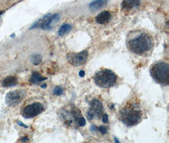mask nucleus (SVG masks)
<instances>
[{"label": "nucleus", "mask_w": 169, "mask_h": 143, "mask_svg": "<svg viewBox=\"0 0 169 143\" xmlns=\"http://www.w3.org/2000/svg\"><path fill=\"white\" fill-rule=\"evenodd\" d=\"M128 48L131 52L137 55H144L153 47L151 37L146 33H141L130 39L127 42Z\"/></svg>", "instance_id": "nucleus-1"}, {"label": "nucleus", "mask_w": 169, "mask_h": 143, "mask_svg": "<svg viewBox=\"0 0 169 143\" xmlns=\"http://www.w3.org/2000/svg\"><path fill=\"white\" fill-rule=\"evenodd\" d=\"M150 73L157 83L164 85L169 83V67L167 63L159 62L155 64L151 68Z\"/></svg>", "instance_id": "nucleus-2"}, {"label": "nucleus", "mask_w": 169, "mask_h": 143, "mask_svg": "<svg viewBox=\"0 0 169 143\" xmlns=\"http://www.w3.org/2000/svg\"><path fill=\"white\" fill-rule=\"evenodd\" d=\"M117 80V76L116 74L107 69L99 71L95 76V83L102 88L111 87L115 84Z\"/></svg>", "instance_id": "nucleus-3"}, {"label": "nucleus", "mask_w": 169, "mask_h": 143, "mask_svg": "<svg viewBox=\"0 0 169 143\" xmlns=\"http://www.w3.org/2000/svg\"><path fill=\"white\" fill-rule=\"evenodd\" d=\"M120 120L128 127L137 125L141 120L142 113L139 110L133 108H126L120 111Z\"/></svg>", "instance_id": "nucleus-4"}, {"label": "nucleus", "mask_w": 169, "mask_h": 143, "mask_svg": "<svg viewBox=\"0 0 169 143\" xmlns=\"http://www.w3.org/2000/svg\"><path fill=\"white\" fill-rule=\"evenodd\" d=\"M60 18V16L58 14H48L43 16L39 20L36 21L32 26L30 28V29L40 28L43 30H50L52 29V26L51 25L55 22H57Z\"/></svg>", "instance_id": "nucleus-5"}, {"label": "nucleus", "mask_w": 169, "mask_h": 143, "mask_svg": "<svg viewBox=\"0 0 169 143\" xmlns=\"http://www.w3.org/2000/svg\"><path fill=\"white\" fill-rule=\"evenodd\" d=\"M26 96V92L22 90H16L7 93L5 97V102L8 106L15 107L20 104Z\"/></svg>", "instance_id": "nucleus-6"}, {"label": "nucleus", "mask_w": 169, "mask_h": 143, "mask_svg": "<svg viewBox=\"0 0 169 143\" xmlns=\"http://www.w3.org/2000/svg\"><path fill=\"white\" fill-rule=\"evenodd\" d=\"M88 58V52L84 50L79 53H70L67 56L68 63L74 66H79L86 63Z\"/></svg>", "instance_id": "nucleus-7"}, {"label": "nucleus", "mask_w": 169, "mask_h": 143, "mask_svg": "<svg viewBox=\"0 0 169 143\" xmlns=\"http://www.w3.org/2000/svg\"><path fill=\"white\" fill-rule=\"evenodd\" d=\"M44 107L39 102H34L30 104L24 108L22 111V116L26 119H32L39 115L42 112Z\"/></svg>", "instance_id": "nucleus-8"}, {"label": "nucleus", "mask_w": 169, "mask_h": 143, "mask_svg": "<svg viewBox=\"0 0 169 143\" xmlns=\"http://www.w3.org/2000/svg\"><path fill=\"white\" fill-rule=\"evenodd\" d=\"M103 112V106L98 99H93L90 103V108L87 111V117L88 120H91L95 117L100 118Z\"/></svg>", "instance_id": "nucleus-9"}, {"label": "nucleus", "mask_w": 169, "mask_h": 143, "mask_svg": "<svg viewBox=\"0 0 169 143\" xmlns=\"http://www.w3.org/2000/svg\"><path fill=\"white\" fill-rule=\"evenodd\" d=\"M111 18V14L108 11H103L98 14L96 17V21L99 24H105L108 23Z\"/></svg>", "instance_id": "nucleus-10"}, {"label": "nucleus", "mask_w": 169, "mask_h": 143, "mask_svg": "<svg viewBox=\"0 0 169 143\" xmlns=\"http://www.w3.org/2000/svg\"><path fill=\"white\" fill-rule=\"evenodd\" d=\"M140 5V0H124L122 3V7L125 10H130L139 7Z\"/></svg>", "instance_id": "nucleus-11"}, {"label": "nucleus", "mask_w": 169, "mask_h": 143, "mask_svg": "<svg viewBox=\"0 0 169 143\" xmlns=\"http://www.w3.org/2000/svg\"><path fill=\"white\" fill-rule=\"evenodd\" d=\"M107 2L108 0H95L89 4V7L92 11H96L105 7Z\"/></svg>", "instance_id": "nucleus-12"}, {"label": "nucleus", "mask_w": 169, "mask_h": 143, "mask_svg": "<svg viewBox=\"0 0 169 143\" xmlns=\"http://www.w3.org/2000/svg\"><path fill=\"white\" fill-rule=\"evenodd\" d=\"M18 83L17 78L14 76H8L5 78L2 82V85L4 87H11L16 85Z\"/></svg>", "instance_id": "nucleus-13"}, {"label": "nucleus", "mask_w": 169, "mask_h": 143, "mask_svg": "<svg viewBox=\"0 0 169 143\" xmlns=\"http://www.w3.org/2000/svg\"><path fill=\"white\" fill-rule=\"evenodd\" d=\"M47 78L45 77H43L42 75L36 71L33 73L32 76L30 77V82L33 84H39L43 81L46 80Z\"/></svg>", "instance_id": "nucleus-14"}, {"label": "nucleus", "mask_w": 169, "mask_h": 143, "mask_svg": "<svg viewBox=\"0 0 169 143\" xmlns=\"http://www.w3.org/2000/svg\"><path fill=\"white\" fill-rule=\"evenodd\" d=\"M72 29V26L68 24H62L60 28L58 34L60 36H63L67 33H68Z\"/></svg>", "instance_id": "nucleus-15"}, {"label": "nucleus", "mask_w": 169, "mask_h": 143, "mask_svg": "<svg viewBox=\"0 0 169 143\" xmlns=\"http://www.w3.org/2000/svg\"><path fill=\"white\" fill-rule=\"evenodd\" d=\"M30 60L31 62V63L37 66L39 65L42 60V57L41 55L39 54H33L31 55V57L30 58Z\"/></svg>", "instance_id": "nucleus-16"}, {"label": "nucleus", "mask_w": 169, "mask_h": 143, "mask_svg": "<svg viewBox=\"0 0 169 143\" xmlns=\"http://www.w3.org/2000/svg\"><path fill=\"white\" fill-rule=\"evenodd\" d=\"M64 93V90L62 89L61 86H56V87L53 90V94L57 96H60L61 95L63 94Z\"/></svg>", "instance_id": "nucleus-17"}, {"label": "nucleus", "mask_w": 169, "mask_h": 143, "mask_svg": "<svg viewBox=\"0 0 169 143\" xmlns=\"http://www.w3.org/2000/svg\"><path fill=\"white\" fill-rule=\"evenodd\" d=\"M77 122L80 127H84L86 125V120L84 117H79L77 120Z\"/></svg>", "instance_id": "nucleus-18"}, {"label": "nucleus", "mask_w": 169, "mask_h": 143, "mask_svg": "<svg viewBox=\"0 0 169 143\" xmlns=\"http://www.w3.org/2000/svg\"><path fill=\"white\" fill-rule=\"evenodd\" d=\"M97 130H98L102 134H106L107 133V128L105 126H100L99 127H97Z\"/></svg>", "instance_id": "nucleus-19"}, {"label": "nucleus", "mask_w": 169, "mask_h": 143, "mask_svg": "<svg viewBox=\"0 0 169 143\" xmlns=\"http://www.w3.org/2000/svg\"><path fill=\"white\" fill-rule=\"evenodd\" d=\"M108 120V115L107 114H105L102 116V121L104 123H107Z\"/></svg>", "instance_id": "nucleus-20"}, {"label": "nucleus", "mask_w": 169, "mask_h": 143, "mask_svg": "<svg viewBox=\"0 0 169 143\" xmlns=\"http://www.w3.org/2000/svg\"><path fill=\"white\" fill-rule=\"evenodd\" d=\"M17 124H18V125H19V126L22 127H23V128H28V126H27L26 125H25V124H23L22 122H17Z\"/></svg>", "instance_id": "nucleus-21"}, {"label": "nucleus", "mask_w": 169, "mask_h": 143, "mask_svg": "<svg viewBox=\"0 0 169 143\" xmlns=\"http://www.w3.org/2000/svg\"><path fill=\"white\" fill-rule=\"evenodd\" d=\"M79 76H80V77H84V76H85V71H83V70H81V71L79 72Z\"/></svg>", "instance_id": "nucleus-22"}, {"label": "nucleus", "mask_w": 169, "mask_h": 143, "mask_svg": "<svg viewBox=\"0 0 169 143\" xmlns=\"http://www.w3.org/2000/svg\"><path fill=\"white\" fill-rule=\"evenodd\" d=\"M20 141H21L22 142H27V141H29V139H28L27 137H24V138H22L20 139Z\"/></svg>", "instance_id": "nucleus-23"}, {"label": "nucleus", "mask_w": 169, "mask_h": 143, "mask_svg": "<svg viewBox=\"0 0 169 143\" xmlns=\"http://www.w3.org/2000/svg\"><path fill=\"white\" fill-rule=\"evenodd\" d=\"M91 130L92 132H96V131H97V127H96L95 125H92L91 128Z\"/></svg>", "instance_id": "nucleus-24"}, {"label": "nucleus", "mask_w": 169, "mask_h": 143, "mask_svg": "<svg viewBox=\"0 0 169 143\" xmlns=\"http://www.w3.org/2000/svg\"><path fill=\"white\" fill-rule=\"evenodd\" d=\"M46 84H44V85H41V88H42V89H45V88H46Z\"/></svg>", "instance_id": "nucleus-25"}, {"label": "nucleus", "mask_w": 169, "mask_h": 143, "mask_svg": "<svg viewBox=\"0 0 169 143\" xmlns=\"http://www.w3.org/2000/svg\"><path fill=\"white\" fill-rule=\"evenodd\" d=\"M5 11H0V17H1V15L4 13Z\"/></svg>", "instance_id": "nucleus-26"}, {"label": "nucleus", "mask_w": 169, "mask_h": 143, "mask_svg": "<svg viewBox=\"0 0 169 143\" xmlns=\"http://www.w3.org/2000/svg\"><path fill=\"white\" fill-rule=\"evenodd\" d=\"M115 139V142H119V141H118V140L116 138H115V139Z\"/></svg>", "instance_id": "nucleus-27"}]
</instances>
